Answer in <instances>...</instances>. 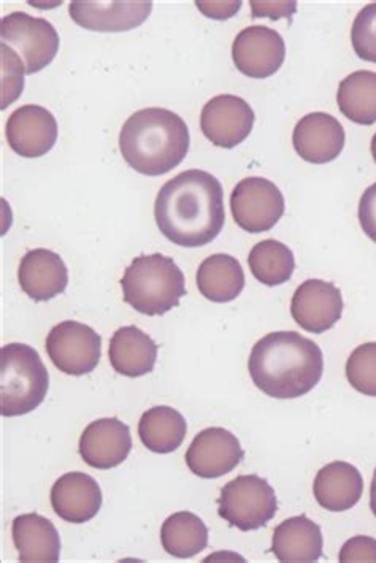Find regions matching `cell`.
I'll return each instance as SVG.
<instances>
[{
    "label": "cell",
    "instance_id": "cell-1",
    "mask_svg": "<svg viewBox=\"0 0 376 563\" xmlns=\"http://www.w3.org/2000/svg\"><path fill=\"white\" fill-rule=\"evenodd\" d=\"M154 218L161 234L174 245H209L224 228L223 186L209 172H181L157 194Z\"/></svg>",
    "mask_w": 376,
    "mask_h": 563
},
{
    "label": "cell",
    "instance_id": "cell-2",
    "mask_svg": "<svg viewBox=\"0 0 376 563\" xmlns=\"http://www.w3.org/2000/svg\"><path fill=\"white\" fill-rule=\"evenodd\" d=\"M248 371L265 396L299 399L321 382L324 357L313 340L297 332H274L254 344Z\"/></svg>",
    "mask_w": 376,
    "mask_h": 563
},
{
    "label": "cell",
    "instance_id": "cell-3",
    "mask_svg": "<svg viewBox=\"0 0 376 563\" xmlns=\"http://www.w3.org/2000/svg\"><path fill=\"white\" fill-rule=\"evenodd\" d=\"M125 163L148 177L174 170L189 152V129L180 114L166 109L135 111L120 132Z\"/></svg>",
    "mask_w": 376,
    "mask_h": 563
},
{
    "label": "cell",
    "instance_id": "cell-4",
    "mask_svg": "<svg viewBox=\"0 0 376 563\" xmlns=\"http://www.w3.org/2000/svg\"><path fill=\"white\" fill-rule=\"evenodd\" d=\"M121 288L124 302L146 317H163L186 296L180 267L159 253L135 257L125 268Z\"/></svg>",
    "mask_w": 376,
    "mask_h": 563
},
{
    "label": "cell",
    "instance_id": "cell-5",
    "mask_svg": "<svg viewBox=\"0 0 376 563\" xmlns=\"http://www.w3.org/2000/svg\"><path fill=\"white\" fill-rule=\"evenodd\" d=\"M49 375L41 354L24 343L0 350V412L5 418L37 410L45 400Z\"/></svg>",
    "mask_w": 376,
    "mask_h": 563
},
{
    "label": "cell",
    "instance_id": "cell-6",
    "mask_svg": "<svg viewBox=\"0 0 376 563\" xmlns=\"http://www.w3.org/2000/svg\"><path fill=\"white\" fill-rule=\"evenodd\" d=\"M277 509L274 487L257 475L237 476L225 484L218 498V515L242 532L267 526L277 515Z\"/></svg>",
    "mask_w": 376,
    "mask_h": 563
},
{
    "label": "cell",
    "instance_id": "cell-7",
    "mask_svg": "<svg viewBox=\"0 0 376 563\" xmlns=\"http://www.w3.org/2000/svg\"><path fill=\"white\" fill-rule=\"evenodd\" d=\"M0 41L10 46L26 67L27 75L38 74L55 60L59 34L49 21L24 12L7 14L0 21Z\"/></svg>",
    "mask_w": 376,
    "mask_h": 563
},
{
    "label": "cell",
    "instance_id": "cell-8",
    "mask_svg": "<svg viewBox=\"0 0 376 563\" xmlns=\"http://www.w3.org/2000/svg\"><path fill=\"white\" fill-rule=\"evenodd\" d=\"M45 347L57 371L66 375L84 376L98 367L102 339L89 325L64 321L49 330Z\"/></svg>",
    "mask_w": 376,
    "mask_h": 563
},
{
    "label": "cell",
    "instance_id": "cell-9",
    "mask_svg": "<svg viewBox=\"0 0 376 563\" xmlns=\"http://www.w3.org/2000/svg\"><path fill=\"white\" fill-rule=\"evenodd\" d=\"M232 217L240 229L263 234L285 214V197L275 183L261 177L242 179L231 196Z\"/></svg>",
    "mask_w": 376,
    "mask_h": 563
},
{
    "label": "cell",
    "instance_id": "cell-10",
    "mask_svg": "<svg viewBox=\"0 0 376 563\" xmlns=\"http://www.w3.org/2000/svg\"><path fill=\"white\" fill-rule=\"evenodd\" d=\"M254 120V111L245 99L223 95L213 97L203 107L200 129L214 146L231 150L248 139Z\"/></svg>",
    "mask_w": 376,
    "mask_h": 563
},
{
    "label": "cell",
    "instance_id": "cell-11",
    "mask_svg": "<svg viewBox=\"0 0 376 563\" xmlns=\"http://www.w3.org/2000/svg\"><path fill=\"white\" fill-rule=\"evenodd\" d=\"M245 457L234 433L223 427L202 430L186 453V465L199 478L214 479L234 472Z\"/></svg>",
    "mask_w": 376,
    "mask_h": 563
},
{
    "label": "cell",
    "instance_id": "cell-12",
    "mask_svg": "<svg viewBox=\"0 0 376 563\" xmlns=\"http://www.w3.org/2000/svg\"><path fill=\"white\" fill-rule=\"evenodd\" d=\"M285 57V41L275 29L267 26L243 29L232 45L235 67L254 80H264L277 74Z\"/></svg>",
    "mask_w": 376,
    "mask_h": 563
},
{
    "label": "cell",
    "instance_id": "cell-13",
    "mask_svg": "<svg viewBox=\"0 0 376 563\" xmlns=\"http://www.w3.org/2000/svg\"><path fill=\"white\" fill-rule=\"evenodd\" d=\"M57 123L52 111L41 106H23L10 114L7 142L18 156L34 159L52 152L57 142Z\"/></svg>",
    "mask_w": 376,
    "mask_h": 563
},
{
    "label": "cell",
    "instance_id": "cell-14",
    "mask_svg": "<svg viewBox=\"0 0 376 563\" xmlns=\"http://www.w3.org/2000/svg\"><path fill=\"white\" fill-rule=\"evenodd\" d=\"M343 313V297L332 283L307 279L294 292V321L310 333H324L334 328Z\"/></svg>",
    "mask_w": 376,
    "mask_h": 563
},
{
    "label": "cell",
    "instance_id": "cell-15",
    "mask_svg": "<svg viewBox=\"0 0 376 563\" xmlns=\"http://www.w3.org/2000/svg\"><path fill=\"white\" fill-rule=\"evenodd\" d=\"M153 10L150 0L131 2H91L74 0L69 5L71 20L86 31L128 32L148 20Z\"/></svg>",
    "mask_w": 376,
    "mask_h": 563
},
{
    "label": "cell",
    "instance_id": "cell-16",
    "mask_svg": "<svg viewBox=\"0 0 376 563\" xmlns=\"http://www.w3.org/2000/svg\"><path fill=\"white\" fill-rule=\"evenodd\" d=\"M292 145L307 163H332L345 148V129L332 114L314 111L296 124Z\"/></svg>",
    "mask_w": 376,
    "mask_h": 563
},
{
    "label": "cell",
    "instance_id": "cell-17",
    "mask_svg": "<svg viewBox=\"0 0 376 563\" xmlns=\"http://www.w3.org/2000/svg\"><path fill=\"white\" fill-rule=\"evenodd\" d=\"M132 450L129 427L118 418H103L91 422L81 433V459L89 467L110 470L123 464Z\"/></svg>",
    "mask_w": 376,
    "mask_h": 563
},
{
    "label": "cell",
    "instance_id": "cell-18",
    "mask_svg": "<svg viewBox=\"0 0 376 563\" xmlns=\"http://www.w3.org/2000/svg\"><path fill=\"white\" fill-rule=\"evenodd\" d=\"M21 289L35 302H48L69 285V271L55 251L37 247L21 260L18 271Z\"/></svg>",
    "mask_w": 376,
    "mask_h": 563
},
{
    "label": "cell",
    "instance_id": "cell-19",
    "mask_svg": "<svg viewBox=\"0 0 376 563\" xmlns=\"http://www.w3.org/2000/svg\"><path fill=\"white\" fill-rule=\"evenodd\" d=\"M53 511L63 521L85 523L95 519L102 508V490L98 482L86 473L71 472L60 476L52 487Z\"/></svg>",
    "mask_w": 376,
    "mask_h": 563
},
{
    "label": "cell",
    "instance_id": "cell-20",
    "mask_svg": "<svg viewBox=\"0 0 376 563\" xmlns=\"http://www.w3.org/2000/svg\"><path fill=\"white\" fill-rule=\"evenodd\" d=\"M363 493V475L349 462H332L322 467L314 478V498L328 511H349L360 504Z\"/></svg>",
    "mask_w": 376,
    "mask_h": 563
},
{
    "label": "cell",
    "instance_id": "cell-21",
    "mask_svg": "<svg viewBox=\"0 0 376 563\" xmlns=\"http://www.w3.org/2000/svg\"><path fill=\"white\" fill-rule=\"evenodd\" d=\"M156 342L135 325L118 329L110 340L109 358L113 371L129 378L148 375L157 361Z\"/></svg>",
    "mask_w": 376,
    "mask_h": 563
},
{
    "label": "cell",
    "instance_id": "cell-22",
    "mask_svg": "<svg viewBox=\"0 0 376 563\" xmlns=\"http://www.w3.org/2000/svg\"><path fill=\"white\" fill-rule=\"evenodd\" d=\"M321 527L307 516L279 523L272 540V552L279 562H317L322 555Z\"/></svg>",
    "mask_w": 376,
    "mask_h": 563
},
{
    "label": "cell",
    "instance_id": "cell-23",
    "mask_svg": "<svg viewBox=\"0 0 376 563\" xmlns=\"http://www.w3.org/2000/svg\"><path fill=\"white\" fill-rule=\"evenodd\" d=\"M12 537L21 562L59 561V532L49 519L35 512L18 516L13 521Z\"/></svg>",
    "mask_w": 376,
    "mask_h": 563
},
{
    "label": "cell",
    "instance_id": "cell-24",
    "mask_svg": "<svg viewBox=\"0 0 376 563\" xmlns=\"http://www.w3.org/2000/svg\"><path fill=\"white\" fill-rule=\"evenodd\" d=\"M197 288L206 299L214 303H228L237 299L245 288V272L235 257L213 254L197 271Z\"/></svg>",
    "mask_w": 376,
    "mask_h": 563
},
{
    "label": "cell",
    "instance_id": "cell-25",
    "mask_svg": "<svg viewBox=\"0 0 376 563\" xmlns=\"http://www.w3.org/2000/svg\"><path fill=\"white\" fill-rule=\"evenodd\" d=\"M188 424L180 411L170 407H154L140 418L139 437L145 448L156 454H170L181 446Z\"/></svg>",
    "mask_w": 376,
    "mask_h": 563
},
{
    "label": "cell",
    "instance_id": "cell-26",
    "mask_svg": "<svg viewBox=\"0 0 376 563\" xmlns=\"http://www.w3.org/2000/svg\"><path fill=\"white\" fill-rule=\"evenodd\" d=\"M161 543L167 554L191 559L209 547V529L195 512L178 511L164 521Z\"/></svg>",
    "mask_w": 376,
    "mask_h": 563
},
{
    "label": "cell",
    "instance_id": "cell-27",
    "mask_svg": "<svg viewBox=\"0 0 376 563\" xmlns=\"http://www.w3.org/2000/svg\"><path fill=\"white\" fill-rule=\"evenodd\" d=\"M336 102L343 117L356 124L376 123V71L357 70L342 80Z\"/></svg>",
    "mask_w": 376,
    "mask_h": 563
},
{
    "label": "cell",
    "instance_id": "cell-28",
    "mask_svg": "<svg viewBox=\"0 0 376 563\" xmlns=\"http://www.w3.org/2000/svg\"><path fill=\"white\" fill-rule=\"evenodd\" d=\"M250 271L257 282L265 286L285 285L291 279L296 260L291 247L278 240H264L251 250Z\"/></svg>",
    "mask_w": 376,
    "mask_h": 563
},
{
    "label": "cell",
    "instance_id": "cell-29",
    "mask_svg": "<svg viewBox=\"0 0 376 563\" xmlns=\"http://www.w3.org/2000/svg\"><path fill=\"white\" fill-rule=\"evenodd\" d=\"M346 378L357 393L376 397V343L361 344L351 353Z\"/></svg>",
    "mask_w": 376,
    "mask_h": 563
},
{
    "label": "cell",
    "instance_id": "cell-30",
    "mask_svg": "<svg viewBox=\"0 0 376 563\" xmlns=\"http://www.w3.org/2000/svg\"><path fill=\"white\" fill-rule=\"evenodd\" d=\"M351 43L361 59L376 64V2L357 13L351 27Z\"/></svg>",
    "mask_w": 376,
    "mask_h": 563
},
{
    "label": "cell",
    "instance_id": "cell-31",
    "mask_svg": "<svg viewBox=\"0 0 376 563\" xmlns=\"http://www.w3.org/2000/svg\"><path fill=\"white\" fill-rule=\"evenodd\" d=\"M0 48H2V110H5L23 92L26 67L10 46L2 45Z\"/></svg>",
    "mask_w": 376,
    "mask_h": 563
},
{
    "label": "cell",
    "instance_id": "cell-32",
    "mask_svg": "<svg viewBox=\"0 0 376 563\" xmlns=\"http://www.w3.org/2000/svg\"><path fill=\"white\" fill-rule=\"evenodd\" d=\"M340 562H376V540L372 537H354L343 544Z\"/></svg>",
    "mask_w": 376,
    "mask_h": 563
},
{
    "label": "cell",
    "instance_id": "cell-33",
    "mask_svg": "<svg viewBox=\"0 0 376 563\" xmlns=\"http://www.w3.org/2000/svg\"><path fill=\"white\" fill-rule=\"evenodd\" d=\"M360 222L365 235L376 243V183L361 197Z\"/></svg>",
    "mask_w": 376,
    "mask_h": 563
},
{
    "label": "cell",
    "instance_id": "cell-34",
    "mask_svg": "<svg viewBox=\"0 0 376 563\" xmlns=\"http://www.w3.org/2000/svg\"><path fill=\"white\" fill-rule=\"evenodd\" d=\"M250 3L253 18L268 16L272 20H279V18H291L297 10V2H257V0H251Z\"/></svg>",
    "mask_w": 376,
    "mask_h": 563
},
{
    "label": "cell",
    "instance_id": "cell-35",
    "mask_svg": "<svg viewBox=\"0 0 376 563\" xmlns=\"http://www.w3.org/2000/svg\"><path fill=\"white\" fill-rule=\"evenodd\" d=\"M196 5L207 18L220 21L229 20L242 9V2H239V0L237 2H203V0H197Z\"/></svg>",
    "mask_w": 376,
    "mask_h": 563
},
{
    "label": "cell",
    "instance_id": "cell-36",
    "mask_svg": "<svg viewBox=\"0 0 376 563\" xmlns=\"http://www.w3.org/2000/svg\"><path fill=\"white\" fill-rule=\"evenodd\" d=\"M371 508L372 512H374L376 518V470L374 473V479H372V486H371Z\"/></svg>",
    "mask_w": 376,
    "mask_h": 563
},
{
    "label": "cell",
    "instance_id": "cell-37",
    "mask_svg": "<svg viewBox=\"0 0 376 563\" xmlns=\"http://www.w3.org/2000/svg\"><path fill=\"white\" fill-rule=\"evenodd\" d=\"M372 156H374L376 163V134L374 135V139H372Z\"/></svg>",
    "mask_w": 376,
    "mask_h": 563
}]
</instances>
